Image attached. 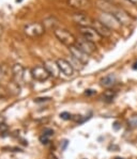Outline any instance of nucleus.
Segmentation results:
<instances>
[{
  "mask_svg": "<svg viewBox=\"0 0 137 159\" xmlns=\"http://www.w3.org/2000/svg\"><path fill=\"white\" fill-rule=\"evenodd\" d=\"M75 46L89 56L92 55V53H94V51L97 50V46H95V44L93 42H91V41L86 40V39H84V38L77 39Z\"/></svg>",
  "mask_w": 137,
  "mask_h": 159,
  "instance_id": "423d86ee",
  "label": "nucleus"
},
{
  "mask_svg": "<svg viewBox=\"0 0 137 159\" xmlns=\"http://www.w3.org/2000/svg\"><path fill=\"white\" fill-rule=\"evenodd\" d=\"M128 125L131 128H137V116H133L130 117L128 120Z\"/></svg>",
  "mask_w": 137,
  "mask_h": 159,
  "instance_id": "a211bd4d",
  "label": "nucleus"
},
{
  "mask_svg": "<svg viewBox=\"0 0 137 159\" xmlns=\"http://www.w3.org/2000/svg\"><path fill=\"white\" fill-rule=\"evenodd\" d=\"M73 20H74L77 25H79L80 27H91L92 20H93V19L90 18L87 14L76 13L73 15Z\"/></svg>",
  "mask_w": 137,
  "mask_h": 159,
  "instance_id": "f8f14e48",
  "label": "nucleus"
},
{
  "mask_svg": "<svg viewBox=\"0 0 137 159\" xmlns=\"http://www.w3.org/2000/svg\"><path fill=\"white\" fill-rule=\"evenodd\" d=\"M93 90H87L86 91V95H91V94H93Z\"/></svg>",
  "mask_w": 137,
  "mask_h": 159,
  "instance_id": "4be33fe9",
  "label": "nucleus"
},
{
  "mask_svg": "<svg viewBox=\"0 0 137 159\" xmlns=\"http://www.w3.org/2000/svg\"><path fill=\"white\" fill-rule=\"evenodd\" d=\"M45 32V27L40 23H30L24 26V33L29 38H38Z\"/></svg>",
  "mask_w": 137,
  "mask_h": 159,
  "instance_id": "f03ea898",
  "label": "nucleus"
},
{
  "mask_svg": "<svg viewBox=\"0 0 137 159\" xmlns=\"http://www.w3.org/2000/svg\"><path fill=\"white\" fill-rule=\"evenodd\" d=\"M57 64L60 68V72L67 77H72L74 75V67L70 62H68L64 59H58Z\"/></svg>",
  "mask_w": 137,
  "mask_h": 159,
  "instance_id": "9d476101",
  "label": "nucleus"
},
{
  "mask_svg": "<svg viewBox=\"0 0 137 159\" xmlns=\"http://www.w3.org/2000/svg\"><path fill=\"white\" fill-rule=\"evenodd\" d=\"M43 134L50 138V137H51L54 134V130H53V129H50V128H46V129H44Z\"/></svg>",
  "mask_w": 137,
  "mask_h": 159,
  "instance_id": "6ab92c4d",
  "label": "nucleus"
},
{
  "mask_svg": "<svg viewBox=\"0 0 137 159\" xmlns=\"http://www.w3.org/2000/svg\"><path fill=\"white\" fill-rule=\"evenodd\" d=\"M118 125H119V123H118V122H116V123L114 124V128L115 129H119V126Z\"/></svg>",
  "mask_w": 137,
  "mask_h": 159,
  "instance_id": "b1692460",
  "label": "nucleus"
},
{
  "mask_svg": "<svg viewBox=\"0 0 137 159\" xmlns=\"http://www.w3.org/2000/svg\"><path fill=\"white\" fill-rule=\"evenodd\" d=\"M12 75L16 82H21L24 79V75H25V68L19 63H15L12 66Z\"/></svg>",
  "mask_w": 137,
  "mask_h": 159,
  "instance_id": "ddd939ff",
  "label": "nucleus"
},
{
  "mask_svg": "<svg viewBox=\"0 0 137 159\" xmlns=\"http://www.w3.org/2000/svg\"><path fill=\"white\" fill-rule=\"evenodd\" d=\"M129 2H131L132 4H134V6H137V0H128Z\"/></svg>",
  "mask_w": 137,
  "mask_h": 159,
  "instance_id": "5701e85b",
  "label": "nucleus"
},
{
  "mask_svg": "<svg viewBox=\"0 0 137 159\" xmlns=\"http://www.w3.org/2000/svg\"><path fill=\"white\" fill-rule=\"evenodd\" d=\"M60 117L63 120H70L71 119V114L68 113V112H62V113H60Z\"/></svg>",
  "mask_w": 137,
  "mask_h": 159,
  "instance_id": "aec40b11",
  "label": "nucleus"
},
{
  "mask_svg": "<svg viewBox=\"0 0 137 159\" xmlns=\"http://www.w3.org/2000/svg\"><path fill=\"white\" fill-rule=\"evenodd\" d=\"M111 14H114L115 17L118 19V21L121 24V26H129L130 24L132 23L131 16H130L128 12H125L123 9L116 8Z\"/></svg>",
  "mask_w": 137,
  "mask_h": 159,
  "instance_id": "1a4fd4ad",
  "label": "nucleus"
},
{
  "mask_svg": "<svg viewBox=\"0 0 137 159\" xmlns=\"http://www.w3.org/2000/svg\"><path fill=\"white\" fill-rule=\"evenodd\" d=\"M91 27L93 29H95V31H97L102 38H109V36L111 35V32H112L111 29H109L108 27L106 25H104L99 19H93Z\"/></svg>",
  "mask_w": 137,
  "mask_h": 159,
  "instance_id": "6e6552de",
  "label": "nucleus"
},
{
  "mask_svg": "<svg viewBox=\"0 0 137 159\" xmlns=\"http://www.w3.org/2000/svg\"><path fill=\"white\" fill-rule=\"evenodd\" d=\"M43 26L44 27H47V28H54V30L57 29V26H58V23L59 21L55 18V17H48V18H45L43 20Z\"/></svg>",
  "mask_w": 137,
  "mask_h": 159,
  "instance_id": "dca6fc26",
  "label": "nucleus"
},
{
  "mask_svg": "<svg viewBox=\"0 0 137 159\" xmlns=\"http://www.w3.org/2000/svg\"><path fill=\"white\" fill-rule=\"evenodd\" d=\"M68 6L77 11H85L91 7L90 0H68Z\"/></svg>",
  "mask_w": 137,
  "mask_h": 159,
  "instance_id": "9b49d317",
  "label": "nucleus"
},
{
  "mask_svg": "<svg viewBox=\"0 0 137 159\" xmlns=\"http://www.w3.org/2000/svg\"><path fill=\"white\" fill-rule=\"evenodd\" d=\"M44 66H45L46 70H48V73H50V76H53V77H58L60 74V68L58 66L57 64V61H53V60H48L46 61L45 63H44Z\"/></svg>",
  "mask_w": 137,
  "mask_h": 159,
  "instance_id": "4468645a",
  "label": "nucleus"
},
{
  "mask_svg": "<svg viewBox=\"0 0 137 159\" xmlns=\"http://www.w3.org/2000/svg\"><path fill=\"white\" fill-rule=\"evenodd\" d=\"M2 74H3V72H2V68H1V65H0V78L2 77Z\"/></svg>",
  "mask_w": 137,
  "mask_h": 159,
  "instance_id": "a878e982",
  "label": "nucleus"
},
{
  "mask_svg": "<svg viewBox=\"0 0 137 159\" xmlns=\"http://www.w3.org/2000/svg\"><path fill=\"white\" fill-rule=\"evenodd\" d=\"M31 76H32L34 80L40 82L46 81L50 77V73H48V70H46L44 65H38V66L31 68Z\"/></svg>",
  "mask_w": 137,
  "mask_h": 159,
  "instance_id": "39448f33",
  "label": "nucleus"
},
{
  "mask_svg": "<svg viewBox=\"0 0 137 159\" xmlns=\"http://www.w3.org/2000/svg\"><path fill=\"white\" fill-rule=\"evenodd\" d=\"M105 1H108V2H111V1H114V0H105Z\"/></svg>",
  "mask_w": 137,
  "mask_h": 159,
  "instance_id": "bb28decb",
  "label": "nucleus"
},
{
  "mask_svg": "<svg viewBox=\"0 0 137 159\" xmlns=\"http://www.w3.org/2000/svg\"><path fill=\"white\" fill-rule=\"evenodd\" d=\"M68 50H70V53L72 56V58L74 60H76L77 62H79L80 64H86V63L89 62V55H87L86 52H84L83 50H80L79 48L76 47V46H71L68 47Z\"/></svg>",
  "mask_w": 137,
  "mask_h": 159,
  "instance_id": "0eeeda50",
  "label": "nucleus"
},
{
  "mask_svg": "<svg viewBox=\"0 0 137 159\" xmlns=\"http://www.w3.org/2000/svg\"><path fill=\"white\" fill-rule=\"evenodd\" d=\"M115 96H116V91H114V90H107V91H105L104 94H103V99H104L105 102H109L115 98Z\"/></svg>",
  "mask_w": 137,
  "mask_h": 159,
  "instance_id": "f3484780",
  "label": "nucleus"
},
{
  "mask_svg": "<svg viewBox=\"0 0 137 159\" xmlns=\"http://www.w3.org/2000/svg\"><path fill=\"white\" fill-rule=\"evenodd\" d=\"M54 33H55L56 38L59 40V42H61L63 45L68 46V47H71V46H74L76 44L77 39L73 35L70 31H68L67 29L63 28H57L56 30H54Z\"/></svg>",
  "mask_w": 137,
  "mask_h": 159,
  "instance_id": "f257e3e1",
  "label": "nucleus"
},
{
  "mask_svg": "<svg viewBox=\"0 0 137 159\" xmlns=\"http://www.w3.org/2000/svg\"><path fill=\"white\" fill-rule=\"evenodd\" d=\"M115 82H116V76L114 74L104 76L101 79V85L104 88H111L115 84Z\"/></svg>",
  "mask_w": 137,
  "mask_h": 159,
  "instance_id": "2eb2a0df",
  "label": "nucleus"
},
{
  "mask_svg": "<svg viewBox=\"0 0 137 159\" xmlns=\"http://www.w3.org/2000/svg\"><path fill=\"white\" fill-rule=\"evenodd\" d=\"M115 159H123V158H121V157H116Z\"/></svg>",
  "mask_w": 137,
  "mask_h": 159,
  "instance_id": "cd10ccee",
  "label": "nucleus"
},
{
  "mask_svg": "<svg viewBox=\"0 0 137 159\" xmlns=\"http://www.w3.org/2000/svg\"><path fill=\"white\" fill-rule=\"evenodd\" d=\"M40 140H41V142L42 143H47L48 142V137H46V136H41V138H40Z\"/></svg>",
  "mask_w": 137,
  "mask_h": 159,
  "instance_id": "412c9836",
  "label": "nucleus"
},
{
  "mask_svg": "<svg viewBox=\"0 0 137 159\" xmlns=\"http://www.w3.org/2000/svg\"><path fill=\"white\" fill-rule=\"evenodd\" d=\"M80 34L84 39L88 41H91L93 43H97L102 40V36L95 31L92 27H80L79 28Z\"/></svg>",
  "mask_w": 137,
  "mask_h": 159,
  "instance_id": "20e7f679",
  "label": "nucleus"
},
{
  "mask_svg": "<svg viewBox=\"0 0 137 159\" xmlns=\"http://www.w3.org/2000/svg\"><path fill=\"white\" fill-rule=\"evenodd\" d=\"M99 20H101L104 25H106L111 30H118L121 27V24L118 21V19L115 17L114 14L108 13V12H101L99 15Z\"/></svg>",
  "mask_w": 137,
  "mask_h": 159,
  "instance_id": "7ed1b4c3",
  "label": "nucleus"
},
{
  "mask_svg": "<svg viewBox=\"0 0 137 159\" xmlns=\"http://www.w3.org/2000/svg\"><path fill=\"white\" fill-rule=\"evenodd\" d=\"M2 32H3V27H2L1 25H0V35L2 34Z\"/></svg>",
  "mask_w": 137,
  "mask_h": 159,
  "instance_id": "393cba45",
  "label": "nucleus"
}]
</instances>
